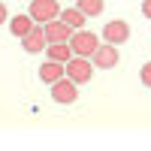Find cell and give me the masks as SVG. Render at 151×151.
Returning a JSON list of instances; mask_svg holds the SVG:
<instances>
[{
  "instance_id": "8",
  "label": "cell",
  "mask_w": 151,
  "mask_h": 151,
  "mask_svg": "<svg viewBox=\"0 0 151 151\" xmlns=\"http://www.w3.org/2000/svg\"><path fill=\"white\" fill-rule=\"evenodd\" d=\"M45 27V36H48V42H70L73 40V27L64 21V18H55V21H48V24H42Z\"/></svg>"
},
{
  "instance_id": "2",
  "label": "cell",
  "mask_w": 151,
  "mask_h": 151,
  "mask_svg": "<svg viewBox=\"0 0 151 151\" xmlns=\"http://www.w3.org/2000/svg\"><path fill=\"white\" fill-rule=\"evenodd\" d=\"M30 18L36 24H48V21H55L60 15V6H58V0H30Z\"/></svg>"
},
{
  "instance_id": "12",
  "label": "cell",
  "mask_w": 151,
  "mask_h": 151,
  "mask_svg": "<svg viewBox=\"0 0 151 151\" xmlns=\"http://www.w3.org/2000/svg\"><path fill=\"white\" fill-rule=\"evenodd\" d=\"M60 18H64V21L70 24L73 30H82V27H85V21H88V15H85V12H82L79 6H70V9H60Z\"/></svg>"
},
{
  "instance_id": "5",
  "label": "cell",
  "mask_w": 151,
  "mask_h": 151,
  "mask_svg": "<svg viewBox=\"0 0 151 151\" xmlns=\"http://www.w3.org/2000/svg\"><path fill=\"white\" fill-rule=\"evenodd\" d=\"M103 40L112 42V45L127 42V40H130V24L124 21V18H112V21H106V27H103Z\"/></svg>"
},
{
  "instance_id": "9",
  "label": "cell",
  "mask_w": 151,
  "mask_h": 151,
  "mask_svg": "<svg viewBox=\"0 0 151 151\" xmlns=\"http://www.w3.org/2000/svg\"><path fill=\"white\" fill-rule=\"evenodd\" d=\"M67 76V64H58V60H45V64L40 67V79L45 85H55L58 79H64Z\"/></svg>"
},
{
  "instance_id": "10",
  "label": "cell",
  "mask_w": 151,
  "mask_h": 151,
  "mask_svg": "<svg viewBox=\"0 0 151 151\" xmlns=\"http://www.w3.org/2000/svg\"><path fill=\"white\" fill-rule=\"evenodd\" d=\"M33 27H36V21L30 18V12L27 15H12V21H9V30H12V36H18V40H24Z\"/></svg>"
},
{
  "instance_id": "13",
  "label": "cell",
  "mask_w": 151,
  "mask_h": 151,
  "mask_svg": "<svg viewBox=\"0 0 151 151\" xmlns=\"http://www.w3.org/2000/svg\"><path fill=\"white\" fill-rule=\"evenodd\" d=\"M76 6H79L88 18H94V15H100V12H103V0H79Z\"/></svg>"
},
{
  "instance_id": "4",
  "label": "cell",
  "mask_w": 151,
  "mask_h": 151,
  "mask_svg": "<svg viewBox=\"0 0 151 151\" xmlns=\"http://www.w3.org/2000/svg\"><path fill=\"white\" fill-rule=\"evenodd\" d=\"M52 100L55 103H60V106H70V103H76L79 100V85H76L70 76H64V79H58L55 85H52Z\"/></svg>"
},
{
  "instance_id": "16",
  "label": "cell",
  "mask_w": 151,
  "mask_h": 151,
  "mask_svg": "<svg viewBox=\"0 0 151 151\" xmlns=\"http://www.w3.org/2000/svg\"><path fill=\"white\" fill-rule=\"evenodd\" d=\"M6 18H9V15H6V6H3V3H0V24H3Z\"/></svg>"
},
{
  "instance_id": "7",
  "label": "cell",
  "mask_w": 151,
  "mask_h": 151,
  "mask_svg": "<svg viewBox=\"0 0 151 151\" xmlns=\"http://www.w3.org/2000/svg\"><path fill=\"white\" fill-rule=\"evenodd\" d=\"M94 67L100 70H112V67H118V45H112V42H100V48L94 52Z\"/></svg>"
},
{
  "instance_id": "15",
  "label": "cell",
  "mask_w": 151,
  "mask_h": 151,
  "mask_svg": "<svg viewBox=\"0 0 151 151\" xmlns=\"http://www.w3.org/2000/svg\"><path fill=\"white\" fill-rule=\"evenodd\" d=\"M142 15L151 18V0H142Z\"/></svg>"
},
{
  "instance_id": "3",
  "label": "cell",
  "mask_w": 151,
  "mask_h": 151,
  "mask_svg": "<svg viewBox=\"0 0 151 151\" xmlns=\"http://www.w3.org/2000/svg\"><path fill=\"white\" fill-rule=\"evenodd\" d=\"M70 45H73V55L94 58V52L100 48V40H97V33H91V30H76L73 40H70Z\"/></svg>"
},
{
  "instance_id": "6",
  "label": "cell",
  "mask_w": 151,
  "mask_h": 151,
  "mask_svg": "<svg viewBox=\"0 0 151 151\" xmlns=\"http://www.w3.org/2000/svg\"><path fill=\"white\" fill-rule=\"evenodd\" d=\"M21 48H24L27 55H36V52H45V48H48V36H45V27H42V24H36V27L21 40Z\"/></svg>"
},
{
  "instance_id": "14",
  "label": "cell",
  "mask_w": 151,
  "mask_h": 151,
  "mask_svg": "<svg viewBox=\"0 0 151 151\" xmlns=\"http://www.w3.org/2000/svg\"><path fill=\"white\" fill-rule=\"evenodd\" d=\"M139 79H142V85H145V88H151V60H148V64H142Z\"/></svg>"
},
{
  "instance_id": "1",
  "label": "cell",
  "mask_w": 151,
  "mask_h": 151,
  "mask_svg": "<svg viewBox=\"0 0 151 151\" xmlns=\"http://www.w3.org/2000/svg\"><path fill=\"white\" fill-rule=\"evenodd\" d=\"M94 60L91 58H82V55H73L70 60H67V76L76 82V85H88L91 82V76H94Z\"/></svg>"
},
{
  "instance_id": "11",
  "label": "cell",
  "mask_w": 151,
  "mask_h": 151,
  "mask_svg": "<svg viewBox=\"0 0 151 151\" xmlns=\"http://www.w3.org/2000/svg\"><path fill=\"white\" fill-rule=\"evenodd\" d=\"M45 55H48V60H58V64H67V60L73 58V45H70V42H48Z\"/></svg>"
}]
</instances>
